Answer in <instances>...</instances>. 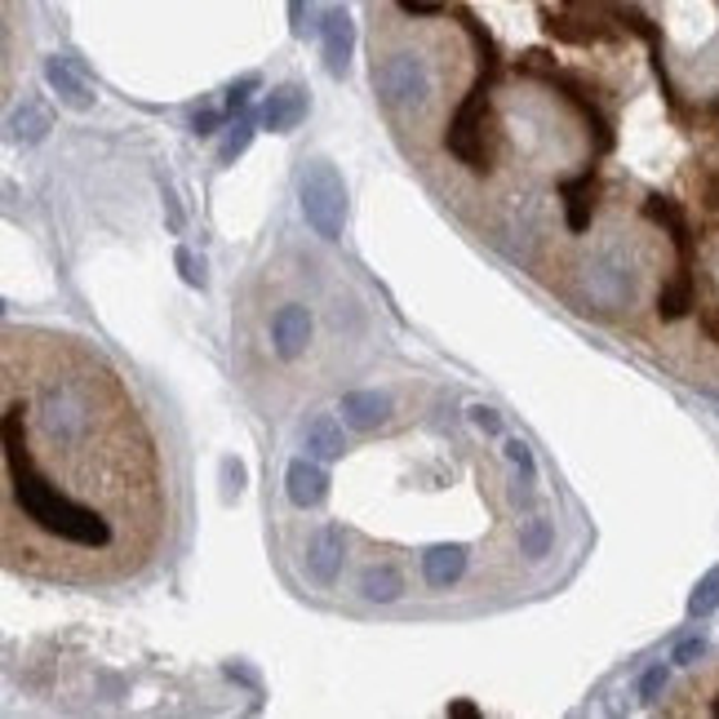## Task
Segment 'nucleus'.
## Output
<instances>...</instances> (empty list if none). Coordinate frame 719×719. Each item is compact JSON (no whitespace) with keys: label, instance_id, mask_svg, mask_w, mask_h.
Listing matches in <instances>:
<instances>
[{"label":"nucleus","instance_id":"obj_1","mask_svg":"<svg viewBox=\"0 0 719 719\" xmlns=\"http://www.w3.org/2000/svg\"><path fill=\"white\" fill-rule=\"evenodd\" d=\"M431 200L573 320L719 360V0H365Z\"/></svg>","mask_w":719,"mask_h":719},{"label":"nucleus","instance_id":"obj_2","mask_svg":"<svg viewBox=\"0 0 719 719\" xmlns=\"http://www.w3.org/2000/svg\"><path fill=\"white\" fill-rule=\"evenodd\" d=\"M479 431H502L494 409L457 413L444 391H391L383 422L365 427L378 479L346 457H294L276 546L302 595L369 613H475L511 605L555 560L560 529L546 479L520 440L507 453Z\"/></svg>","mask_w":719,"mask_h":719},{"label":"nucleus","instance_id":"obj_3","mask_svg":"<svg viewBox=\"0 0 719 719\" xmlns=\"http://www.w3.org/2000/svg\"><path fill=\"white\" fill-rule=\"evenodd\" d=\"M182 524L165 422L115 360L63 329L0 333V560L23 582H147Z\"/></svg>","mask_w":719,"mask_h":719},{"label":"nucleus","instance_id":"obj_4","mask_svg":"<svg viewBox=\"0 0 719 719\" xmlns=\"http://www.w3.org/2000/svg\"><path fill=\"white\" fill-rule=\"evenodd\" d=\"M316 333L320 320L302 298H280L276 307L263 311V338H267V355L276 369H294L316 351Z\"/></svg>","mask_w":719,"mask_h":719},{"label":"nucleus","instance_id":"obj_5","mask_svg":"<svg viewBox=\"0 0 719 719\" xmlns=\"http://www.w3.org/2000/svg\"><path fill=\"white\" fill-rule=\"evenodd\" d=\"M342 213H346V191L342 178L329 161H311L302 169V218L320 240L342 235Z\"/></svg>","mask_w":719,"mask_h":719},{"label":"nucleus","instance_id":"obj_6","mask_svg":"<svg viewBox=\"0 0 719 719\" xmlns=\"http://www.w3.org/2000/svg\"><path fill=\"white\" fill-rule=\"evenodd\" d=\"M302 115H307V93H302L298 85H285V89H276V93L267 98V107H263V125H267L272 134H289Z\"/></svg>","mask_w":719,"mask_h":719},{"label":"nucleus","instance_id":"obj_7","mask_svg":"<svg viewBox=\"0 0 719 719\" xmlns=\"http://www.w3.org/2000/svg\"><path fill=\"white\" fill-rule=\"evenodd\" d=\"M324 45H329V67L333 71H346V49H351V23L342 10H329L324 14Z\"/></svg>","mask_w":719,"mask_h":719},{"label":"nucleus","instance_id":"obj_8","mask_svg":"<svg viewBox=\"0 0 719 719\" xmlns=\"http://www.w3.org/2000/svg\"><path fill=\"white\" fill-rule=\"evenodd\" d=\"M715 609H719V564H715V568L693 586V595H688V613H693V618H710Z\"/></svg>","mask_w":719,"mask_h":719},{"label":"nucleus","instance_id":"obj_9","mask_svg":"<svg viewBox=\"0 0 719 719\" xmlns=\"http://www.w3.org/2000/svg\"><path fill=\"white\" fill-rule=\"evenodd\" d=\"M49 80H54V85H58V93H67L76 107H89V89H85V85L71 76V67H67L63 58H54V63H49Z\"/></svg>","mask_w":719,"mask_h":719},{"label":"nucleus","instance_id":"obj_10","mask_svg":"<svg viewBox=\"0 0 719 719\" xmlns=\"http://www.w3.org/2000/svg\"><path fill=\"white\" fill-rule=\"evenodd\" d=\"M666 679H671V666H653V671L640 679V697H644V701H653V697L666 688Z\"/></svg>","mask_w":719,"mask_h":719},{"label":"nucleus","instance_id":"obj_11","mask_svg":"<svg viewBox=\"0 0 719 719\" xmlns=\"http://www.w3.org/2000/svg\"><path fill=\"white\" fill-rule=\"evenodd\" d=\"M14 125H19V130L27 125V139H41V134H45V125H49V115H45V111H41L36 102H27V120L19 115V120H14Z\"/></svg>","mask_w":719,"mask_h":719},{"label":"nucleus","instance_id":"obj_12","mask_svg":"<svg viewBox=\"0 0 719 719\" xmlns=\"http://www.w3.org/2000/svg\"><path fill=\"white\" fill-rule=\"evenodd\" d=\"M701 657H706V640H697V635H693V640H684V644L675 649V657H671V662H675V666H693V662H701Z\"/></svg>","mask_w":719,"mask_h":719}]
</instances>
